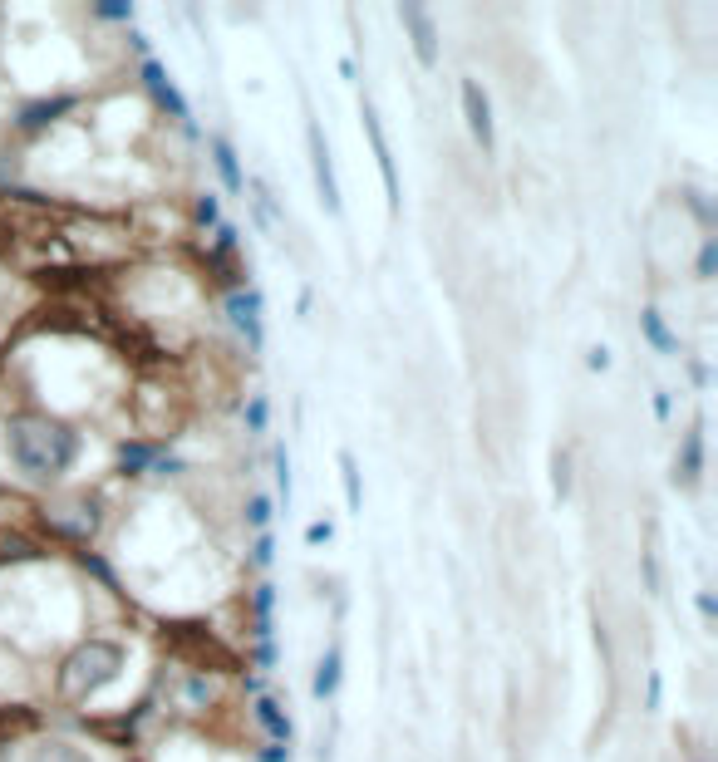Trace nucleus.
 <instances>
[{"label": "nucleus", "mask_w": 718, "mask_h": 762, "mask_svg": "<svg viewBox=\"0 0 718 762\" xmlns=\"http://www.w3.org/2000/svg\"><path fill=\"white\" fill-rule=\"evenodd\" d=\"M340 472H345V502H350V512L364 507V487H359V468L350 453H340Z\"/></svg>", "instance_id": "18"}, {"label": "nucleus", "mask_w": 718, "mask_h": 762, "mask_svg": "<svg viewBox=\"0 0 718 762\" xmlns=\"http://www.w3.org/2000/svg\"><path fill=\"white\" fill-rule=\"evenodd\" d=\"M35 728V708H10L0 704V743H15Z\"/></svg>", "instance_id": "11"}, {"label": "nucleus", "mask_w": 718, "mask_h": 762, "mask_svg": "<svg viewBox=\"0 0 718 762\" xmlns=\"http://www.w3.org/2000/svg\"><path fill=\"white\" fill-rule=\"evenodd\" d=\"M148 463H153V448H143V443H133V448H123V468H128V472L148 468Z\"/></svg>", "instance_id": "21"}, {"label": "nucleus", "mask_w": 718, "mask_h": 762, "mask_svg": "<svg viewBox=\"0 0 718 762\" xmlns=\"http://www.w3.org/2000/svg\"><path fill=\"white\" fill-rule=\"evenodd\" d=\"M143 79H148V89H153V99H158L163 109H173L178 118H187V104H182L178 84L163 74V64H158V59H148V64H143Z\"/></svg>", "instance_id": "8"}, {"label": "nucleus", "mask_w": 718, "mask_h": 762, "mask_svg": "<svg viewBox=\"0 0 718 762\" xmlns=\"http://www.w3.org/2000/svg\"><path fill=\"white\" fill-rule=\"evenodd\" d=\"M5 443H10L15 468L25 472V477H35V482L60 477V472L79 458V438L64 428L60 418H40V413H20V418H10Z\"/></svg>", "instance_id": "1"}, {"label": "nucleus", "mask_w": 718, "mask_h": 762, "mask_svg": "<svg viewBox=\"0 0 718 762\" xmlns=\"http://www.w3.org/2000/svg\"><path fill=\"white\" fill-rule=\"evenodd\" d=\"M256 718L266 723V733H271L276 743H286V738H291V723H286V713L271 704V699H256Z\"/></svg>", "instance_id": "14"}, {"label": "nucleus", "mask_w": 718, "mask_h": 762, "mask_svg": "<svg viewBox=\"0 0 718 762\" xmlns=\"http://www.w3.org/2000/svg\"><path fill=\"white\" fill-rule=\"evenodd\" d=\"M30 762H94V758L79 753L74 743H40V748L30 753Z\"/></svg>", "instance_id": "16"}, {"label": "nucleus", "mask_w": 718, "mask_h": 762, "mask_svg": "<svg viewBox=\"0 0 718 762\" xmlns=\"http://www.w3.org/2000/svg\"><path fill=\"white\" fill-rule=\"evenodd\" d=\"M330 536H335V527H330V522H315V527L305 531V541H310V546H320V541H330Z\"/></svg>", "instance_id": "28"}, {"label": "nucleus", "mask_w": 718, "mask_h": 762, "mask_svg": "<svg viewBox=\"0 0 718 762\" xmlns=\"http://www.w3.org/2000/svg\"><path fill=\"white\" fill-rule=\"evenodd\" d=\"M340 669H345L340 649H325V659H320V669H315V684H310V694H315V699H330V694L340 689Z\"/></svg>", "instance_id": "10"}, {"label": "nucleus", "mask_w": 718, "mask_h": 762, "mask_svg": "<svg viewBox=\"0 0 718 762\" xmlns=\"http://www.w3.org/2000/svg\"><path fill=\"white\" fill-rule=\"evenodd\" d=\"M197 222H202V227L217 222V197H202V202H197Z\"/></svg>", "instance_id": "25"}, {"label": "nucleus", "mask_w": 718, "mask_h": 762, "mask_svg": "<svg viewBox=\"0 0 718 762\" xmlns=\"http://www.w3.org/2000/svg\"><path fill=\"white\" fill-rule=\"evenodd\" d=\"M640 325H645V340H650L659 354H674V335L664 330V315H659L655 305H645V310H640Z\"/></svg>", "instance_id": "13"}, {"label": "nucleus", "mask_w": 718, "mask_h": 762, "mask_svg": "<svg viewBox=\"0 0 718 762\" xmlns=\"http://www.w3.org/2000/svg\"><path fill=\"white\" fill-rule=\"evenodd\" d=\"M699 468H704V423L689 428V443H684V463H674V482L694 487L699 482Z\"/></svg>", "instance_id": "9"}, {"label": "nucleus", "mask_w": 718, "mask_h": 762, "mask_svg": "<svg viewBox=\"0 0 718 762\" xmlns=\"http://www.w3.org/2000/svg\"><path fill=\"white\" fill-rule=\"evenodd\" d=\"M463 114H468V133L478 148H492V104L478 79H463Z\"/></svg>", "instance_id": "6"}, {"label": "nucleus", "mask_w": 718, "mask_h": 762, "mask_svg": "<svg viewBox=\"0 0 718 762\" xmlns=\"http://www.w3.org/2000/svg\"><path fill=\"white\" fill-rule=\"evenodd\" d=\"M94 15H99V20H128V15H133V5H123V0H99V5H94Z\"/></svg>", "instance_id": "22"}, {"label": "nucleus", "mask_w": 718, "mask_h": 762, "mask_svg": "<svg viewBox=\"0 0 718 762\" xmlns=\"http://www.w3.org/2000/svg\"><path fill=\"white\" fill-rule=\"evenodd\" d=\"M718 266V241H704V251H699V276H714Z\"/></svg>", "instance_id": "23"}, {"label": "nucleus", "mask_w": 718, "mask_h": 762, "mask_svg": "<svg viewBox=\"0 0 718 762\" xmlns=\"http://www.w3.org/2000/svg\"><path fill=\"white\" fill-rule=\"evenodd\" d=\"M212 158H217V173H222V182H227L232 192H241V163H237V153H232V143H227V138H212Z\"/></svg>", "instance_id": "12"}, {"label": "nucleus", "mask_w": 718, "mask_h": 762, "mask_svg": "<svg viewBox=\"0 0 718 762\" xmlns=\"http://www.w3.org/2000/svg\"><path fill=\"white\" fill-rule=\"evenodd\" d=\"M246 423H251L256 433L266 428V399H251V409H246Z\"/></svg>", "instance_id": "24"}, {"label": "nucleus", "mask_w": 718, "mask_h": 762, "mask_svg": "<svg viewBox=\"0 0 718 762\" xmlns=\"http://www.w3.org/2000/svg\"><path fill=\"white\" fill-rule=\"evenodd\" d=\"M246 522L256 531L271 527V497H266V492H251V497H246Z\"/></svg>", "instance_id": "19"}, {"label": "nucleus", "mask_w": 718, "mask_h": 762, "mask_svg": "<svg viewBox=\"0 0 718 762\" xmlns=\"http://www.w3.org/2000/svg\"><path fill=\"white\" fill-rule=\"evenodd\" d=\"M69 104H74L69 94H64V99H50V104H30V109H25V118H20V123H25V133H35L40 123H50V118H60L64 109H69Z\"/></svg>", "instance_id": "15"}, {"label": "nucleus", "mask_w": 718, "mask_h": 762, "mask_svg": "<svg viewBox=\"0 0 718 762\" xmlns=\"http://www.w3.org/2000/svg\"><path fill=\"white\" fill-rule=\"evenodd\" d=\"M271 600H276V595H271V586H261V590H256V615H261V625L271 620Z\"/></svg>", "instance_id": "26"}, {"label": "nucleus", "mask_w": 718, "mask_h": 762, "mask_svg": "<svg viewBox=\"0 0 718 762\" xmlns=\"http://www.w3.org/2000/svg\"><path fill=\"white\" fill-rule=\"evenodd\" d=\"M119 669H123V649L114 645V640H89V645H79L69 659H64L60 689L69 699H79V694H89V689L114 684Z\"/></svg>", "instance_id": "2"}, {"label": "nucleus", "mask_w": 718, "mask_h": 762, "mask_svg": "<svg viewBox=\"0 0 718 762\" xmlns=\"http://www.w3.org/2000/svg\"><path fill=\"white\" fill-rule=\"evenodd\" d=\"M399 25L409 30L419 64L423 69H433V64H438V30H433V15H428L423 5H399Z\"/></svg>", "instance_id": "4"}, {"label": "nucleus", "mask_w": 718, "mask_h": 762, "mask_svg": "<svg viewBox=\"0 0 718 762\" xmlns=\"http://www.w3.org/2000/svg\"><path fill=\"white\" fill-rule=\"evenodd\" d=\"M551 477H556V502H561V497L571 492V458H566V453L551 458Z\"/></svg>", "instance_id": "20"}, {"label": "nucleus", "mask_w": 718, "mask_h": 762, "mask_svg": "<svg viewBox=\"0 0 718 762\" xmlns=\"http://www.w3.org/2000/svg\"><path fill=\"white\" fill-rule=\"evenodd\" d=\"M30 556H35V546H30L25 536L0 527V566H5V561H30Z\"/></svg>", "instance_id": "17"}, {"label": "nucleus", "mask_w": 718, "mask_h": 762, "mask_svg": "<svg viewBox=\"0 0 718 762\" xmlns=\"http://www.w3.org/2000/svg\"><path fill=\"white\" fill-rule=\"evenodd\" d=\"M305 133H310V168H315V192H320L325 212H330V217H340V212H345V197H340V187H335V163H330L325 133H320L315 123H310Z\"/></svg>", "instance_id": "3"}, {"label": "nucleus", "mask_w": 718, "mask_h": 762, "mask_svg": "<svg viewBox=\"0 0 718 762\" xmlns=\"http://www.w3.org/2000/svg\"><path fill=\"white\" fill-rule=\"evenodd\" d=\"M359 114H364V133H369L374 158H379V173H384V197H389V207H399V173H394V153H389L384 128H379V109H374L369 99H359Z\"/></svg>", "instance_id": "5"}, {"label": "nucleus", "mask_w": 718, "mask_h": 762, "mask_svg": "<svg viewBox=\"0 0 718 762\" xmlns=\"http://www.w3.org/2000/svg\"><path fill=\"white\" fill-rule=\"evenodd\" d=\"M266 561H271V536L256 541V566H266Z\"/></svg>", "instance_id": "29"}, {"label": "nucleus", "mask_w": 718, "mask_h": 762, "mask_svg": "<svg viewBox=\"0 0 718 762\" xmlns=\"http://www.w3.org/2000/svg\"><path fill=\"white\" fill-rule=\"evenodd\" d=\"M227 315H232V325H237L251 345H261V295L256 291H232Z\"/></svg>", "instance_id": "7"}, {"label": "nucleus", "mask_w": 718, "mask_h": 762, "mask_svg": "<svg viewBox=\"0 0 718 762\" xmlns=\"http://www.w3.org/2000/svg\"><path fill=\"white\" fill-rule=\"evenodd\" d=\"M586 364H591L596 374H605V369H610V350H605V345H596V350L586 354Z\"/></svg>", "instance_id": "27"}]
</instances>
